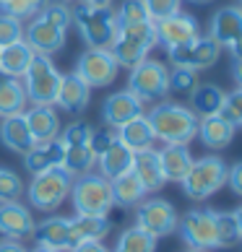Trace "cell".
Returning a JSON list of instances; mask_svg holds the SVG:
<instances>
[{
	"label": "cell",
	"instance_id": "836d02e7",
	"mask_svg": "<svg viewBox=\"0 0 242 252\" xmlns=\"http://www.w3.org/2000/svg\"><path fill=\"white\" fill-rule=\"evenodd\" d=\"M112 252H156V237L138 226H130L117 237Z\"/></svg>",
	"mask_w": 242,
	"mask_h": 252
},
{
	"label": "cell",
	"instance_id": "4dcf8cb0",
	"mask_svg": "<svg viewBox=\"0 0 242 252\" xmlns=\"http://www.w3.org/2000/svg\"><path fill=\"white\" fill-rule=\"evenodd\" d=\"M26 109V91L24 83L13 76L0 73V117H11Z\"/></svg>",
	"mask_w": 242,
	"mask_h": 252
},
{
	"label": "cell",
	"instance_id": "8d00e7d4",
	"mask_svg": "<svg viewBox=\"0 0 242 252\" xmlns=\"http://www.w3.org/2000/svg\"><path fill=\"white\" fill-rule=\"evenodd\" d=\"M91 133H94V127H91L89 123H81V120H76V123H70L68 127H60L58 141H60L63 146H89Z\"/></svg>",
	"mask_w": 242,
	"mask_h": 252
},
{
	"label": "cell",
	"instance_id": "8992f818",
	"mask_svg": "<svg viewBox=\"0 0 242 252\" xmlns=\"http://www.w3.org/2000/svg\"><path fill=\"white\" fill-rule=\"evenodd\" d=\"M227 161L221 156H203L198 161H193L190 172L185 174L182 192L190 200H208L213 192H219L227 185Z\"/></svg>",
	"mask_w": 242,
	"mask_h": 252
},
{
	"label": "cell",
	"instance_id": "60d3db41",
	"mask_svg": "<svg viewBox=\"0 0 242 252\" xmlns=\"http://www.w3.org/2000/svg\"><path fill=\"white\" fill-rule=\"evenodd\" d=\"M143 5H146V13L148 18L156 24V21H164V18H170L180 11V5H182V0H143Z\"/></svg>",
	"mask_w": 242,
	"mask_h": 252
},
{
	"label": "cell",
	"instance_id": "bcb514c9",
	"mask_svg": "<svg viewBox=\"0 0 242 252\" xmlns=\"http://www.w3.org/2000/svg\"><path fill=\"white\" fill-rule=\"evenodd\" d=\"M68 252H109V250L102 245V239H86V242H76Z\"/></svg>",
	"mask_w": 242,
	"mask_h": 252
},
{
	"label": "cell",
	"instance_id": "e575fe53",
	"mask_svg": "<svg viewBox=\"0 0 242 252\" xmlns=\"http://www.w3.org/2000/svg\"><path fill=\"white\" fill-rule=\"evenodd\" d=\"M115 21H117V29H125V26H136V24L151 21V18L146 13L143 0H123V5L115 11Z\"/></svg>",
	"mask_w": 242,
	"mask_h": 252
},
{
	"label": "cell",
	"instance_id": "83f0119b",
	"mask_svg": "<svg viewBox=\"0 0 242 252\" xmlns=\"http://www.w3.org/2000/svg\"><path fill=\"white\" fill-rule=\"evenodd\" d=\"M109 188H112V203L120 208H136L141 200H146V188L141 185V180L133 172H125L109 180Z\"/></svg>",
	"mask_w": 242,
	"mask_h": 252
},
{
	"label": "cell",
	"instance_id": "ab89813d",
	"mask_svg": "<svg viewBox=\"0 0 242 252\" xmlns=\"http://www.w3.org/2000/svg\"><path fill=\"white\" fill-rule=\"evenodd\" d=\"M24 39V21H18L11 13H0V47H8L13 42Z\"/></svg>",
	"mask_w": 242,
	"mask_h": 252
},
{
	"label": "cell",
	"instance_id": "277c9868",
	"mask_svg": "<svg viewBox=\"0 0 242 252\" xmlns=\"http://www.w3.org/2000/svg\"><path fill=\"white\" fill-rule=\"evenodd\" d=\"M159 39H156V24L154 21H143L136 26H125V29H117V36L112 42V58L117 60L120 68H136L141 60L148 58Z\"/></svg>",
	"mask_w": 242,
	"mask_h": 252
},
{
	"label": "cell",
	"instance_id": "ba28073f",
	"mask_svg": "<svg viewBox=\"0 0 242 252\" xmlns=\"http://www.w3.org/2000/svg\"><path fill=\"white\" fill-rule=\"evenodd\" d=\"M24 91H26V101L32 104H55L58 99V91H60V78L63 73L52 65L50 58L44 55H34L32 65L26 68L24 73Z\"/></svg>",
	"mask_w": 242,
	"mask_h": 252
},
{
	"label": "cell",
	"instance_id": "4fadbf2b",
	"mask_svg": "<svg viewBox=\"0 0 242 252\" xmlns=\"http://www.w3.org/2000/svg\"><path fill=\"white\" fill-rule=\"evenodd\" d=\"M65 34L68 32L55 24L52 18H47L44 13L34 16L29 21V26H24V42L36 55H44V58H52V55H58L65 47Z\"/></svg>",
	"mask_w": 242,
	"mask_h": 252
},
{
	"label": "cell",
	"instance_id": "6f0895ef",
	"mask_svg": "<svg viewBox=\"0 0 242 252\" xmlns=\"http://www.w3.org/2000/svg\"><path fill=\"white\" fill-rule=\"evenodd\" d=\"M185 252H201V250H185Z\"/></svg>",
	"mask_w": 242,
	"mask_h": 252
},
{
	"label": "cell",
	"instance_id": "603a6c76",
	"mask_svg": "<svg viewBox=\"0 0 242 252\" xmlns=\"http://www.w3.org/2000/svg\"><path fill=\"white\" fill-rule=\"evenodd\" d=\"M60 164H63V143L58 138L50 143H34L29 151L24 154V166H26V172H32V174L55 169V166H60Z\"/></svg>",
	"mask_w": 242,
	"mask_h": 252
},
{
	"label": "cell",
	"instance_id": "484cf974",
	"mask_svg": "<svg viewBox=\"0 0 242 252\" xmlns=\"http://www.w3.org/2000/svg\"><path fill=\"white\" fill-rule=\"evenodd\" d=\"M130 172H133L138 180H141V185L146 188V192H156V190H162L164 185H167L164 172H162V164H159V156H156L154 148L136 154L133 169H130Z\"/></svg>",
	"mask_w": 242,
	"mask_h": 252
},
{
	"label": "cell",
	"instance_id": "9f6ffc18",
	"mask_svg": "<svg viewBox=\"0 0 242 252\" xmlns=\"http://www.w3.org/2000/svg\"><path fill=\"white\" fill-rule=\"evenodd\" d=\"M5 3H8V0H0V8H3V5H5Z\"/></svg>",
	"mask_w": 242,
	"mask_h": 252
},
{
	"label": "cell",
	"instance_id": "c3c4849f",
	"mask_svg": "<svg viewBox=\"0 0 242 252\" xmlns=\"http://www.w3.org/2000/svg\"><path fill=\"white\" fill-rule=\"evenodd\" d=\"M229 52H232V60H242V34L229 44Z\"/></svg>",
	"mask_w": 242,
	"mask_h": 252
},
{
	"label": "cell",
	"instance_id": "1f68e13d",
	"mask_svg": "<svg viewBox=\"0 0 242 252\" xmlns=\"http://www.w3.org/2000/svg\"><path fill=\"white\" fill-rule=\"evenodd\" d=\"M63 169L70 177H81L97 166V154L89 146H63Z\"/></svg>",
	"mask_w": 242,
	"mask_h": 252
},
{
	"label": "cell",
	"instance_id": "681fc988",
	"mask_svg": "<svg viewBox=\"0 0 242 252\" xmlns=\"http://www.w3.org/2000/svg\"><path fill=\"white\" fill-rule=\"evenodd\" d=\"M232 78H235V83L242 89V60H235V63H232Z\"/></svg>",
	"mask_w": 242,
	"mask_h": 252
},
{
	"label": "cell",
	"instance_id": "9a60e30c",
	"mask_svg": "<svg viewBox=\"0 0 242 252\" xmlns=\"http://www.w3.org/2000/svg\"><path fill=\"white\" fill-rule=\"evenodd\" d=\"M146 115L143 109V101L138 99L136 94H130V91H115V94H109L104 99V104H102V120L107 123V127H123L125 123H130V120L141 117Z\"/></svg>",
	"mask_w": 242,
	"mask_h": 252
},
{
	"label": "cell",
	"instance_id": "cb8c5ba5",
	"mask_svg": "<svg viewBox=\"0 0 242 252\" xmlns=\"http://www.w3.org/2000/svg\"><path fill=\"white\" fill-rule=\"evenodd\" d=\"M117 141L128 146L133 154H141V151H148V148H154L156 143V135L151 125H148L146 115L130 120V123H125L123 127H117Z\"/></svg>",
	"mask_w": 242,
	"mask_h": 252
},
{
	"label": "cell",
	"instance_id": "b9f144b4",
	"mask_svg": "<svg viewBox=\"0 0 242 252\" xmlns=\"http://www.w3.org/2000/svg\"><path fill=\"white\" fill-rule=\"evenodd\" d=\"M224 120H229L235 127L242 125V89H235L224 94V104H221V112H219Z\"/></svg>",
	"mask_w": 242,
	"mask_h": 252
},
{
	"label": "cell",
	"instance_id": "9c48e42d",
	"mask_svg": "<svg viewBox=\"0 0 242 252\" xmlns=\"http://www.w3.org/2000/svg\"><path fill=\"white\" fill-rule=\"evenodd\" d=\"M177 231L190 250H219L216 245V211L193 208L177 221Z\"/></svg>",
	"mask_w": 242,
	"mask_h": 252
},
{
	"label": "cell",
	"instance_id": "f546056e",
	"mask_svg": "<svg viewBox=\"0 0 242 252\" xmlns=\"http://www.w3.org/2000/svg\"><path fill=\"white\" fill-rule=\"evenodd\" d=\"M221 104H224V91L213 83H198L190 91V109L195 117H208V115H219Z\"/></svg>",
	"mask_w": 242,
	"mask_h": 252
},
{
	"label": "cell",
	"instance_id": "d4e9b609",
	"mask_svg": "<svg viewBox=\"0 0 242 252\" xmlns=\"http://www.w3.org/2000/svg\"><path fill=\"white\" fill-rule=\"evenodd\" d=\"M156 156H159V164H162L167 182H182L185 174L190 172L193 161H195L188 151V146H164L162 151H156Z\"/></svg>",
	"mask_w": 242,
	"mask_h": 252
},
{
	"label": "cell",
	"instance_id": "5b68a950",
	"mask_svg": "<svg viewBox=\"0 0 242 252\" xmlns=\"http://www.w3.org/2000/svg\"><path fill=\"white\" fill-rule=\"evenodd\" d=\"M70 185H73V177L63 166H55V169L34 174V180L26 188V198H29L32 208L42 211V213H52L68 200Z\"/></svg>",
	"mask_w": 242,
	"mask_h": 252
},
{
	"label": "cell",
	"instance_id": "d6a6232c",
	"mask_svg": "<svg viewBox=\"0 0 242 252\" xmlns=\"http://www.w3.org/2000/svg\"><path fill=\"white\" fill-rule=\"evenodd\" d=\"M70 234H73V245L86 242V239H102L109 234V219L107 216H73Z\"/></svg>",
	"mask_w": 242,
	"mask_h": 252
},
{
	"label": "cell",
	"instance_id": "7a4b0ae2",
	"mask_svg": "<svg viewBox=\"0 0 242 252\" xmlns=\"http://www.w3.org/2000/svg\"><path fill=\"white\" fill-rule=\"evenodd\" d=\"M73 26L78 29L86 50H109L117 36V21L112 8H91L86 3L70 11Z\"/></svg>",
	"mask_w": 242,
	"mask_h": 252
},
{
	"label": "cell",
	"instance_id": "e0dca14e",
	"mask_svg": "<svg viewBox=\"0 0 242 252\" xmlns=\"http://www.w3.org/2000/svg\"><path fill=\"white\" fill-rule=\"evenodd\" d=\"M34 231V219L26 205L18 200L0 203V234L5 239H21Z\"/></svg>",
	"mask_w": 242,
	"mask_h": 252
},
{
	"label": "cell",
	"instance_id": "680465c9",
	"mask_svg": "<svg viewBox=\"0 0 242 252\" xmlns=\"http://www.w3.org/2000/svg\"><path fill=\"white\" fill-rule=\"evenodd\" d=\"M240 3H242V0H240Z\"/></svg>",
	"mask_w": 242,
	"mask_h": 252
},
{
	"label": "cell",
	"instance_id": "db71d44e",
	"mask_svg": "<svg viewBox=\"0 0 242 252\" xmlns=\"http://www.w3.org/2000/svg\"><path fill=\"white\" fill-rule=\"evenodd\" d=\"M188 3H198V5H203V3H211V0H188Z\"/></svg>",
	"mask_w": 242,
	"mask_h": 252
},
{
	"label": "cell",
	"instance_id": "ee69618b",
	"mask_svg": "<svg viewBox=\"0 0 242 252\" xmlns=\"http://www.w3.org/2000/svg\"><path fill=\"white\" fill-rule=\"evenodd\" d=\"M115 141H117V130H112V127H107V130H94V133H91V141H89V148L99 156V154H104Z\"/></svg>",
	"mask_w": 242,
	"mask_h": 252
},
{
	"label": "cell",
	"instance_id": "f35d334b",
	"mask_svg": "<svg viewBox=\"0 0 242 252\" xmlns=\"http://www.w3.org/2000/svg\"><path fill=\"white\" fill-rule=\"evenodd\" d=\"M24 195V182L21 177L11 169H3L0 166V203H11L18 200Z\"/></svg>",
	"mask_w": 242,
	"mask_h": 252
},
{
	"label": "cell",
	"instance_id": "44dd1931",
	"mask_svg": "<svg viewBox=\"0 0 242 252\" xmlns=\"http://www.w3.org/2000/svg\"><path fill=\"white\" fill-rule=\"evenodd\" d=\"M89 101H91V89L76 73H68V76L60 78V91H58V99H55V104L60 109L70 112V115H81L89 107Z\"/></svg>",
	"mask_w": 242,
	"mask_h": 252
},
{
	"label": "cell",
	"instance_id": "6da1fadb",
	"mask_svg": "<svg viewBox=\"0 0 242 252\" xmlns=\"http://www.w3.org/2000/svg\"><path fill=\"white\" fill-rule=\"evenodd\" d=\"M146 120L156 141H162L164 146H188L198 133V117L193 115V109L172 101H156L148 109Z\"/></svg>",
	"mask_w": 242,
	"mask_h": 252
},
{
	"label": "cell",
	"instance_id": "7bdbcfd3",
	"mask_svg": "<svg viewBox=\"0 0 242 252\" xmlns=\"http://www.w3.org/2000/svg\"><path fill=\"white\" fill-rule=\"evenodd\" d=\"M198 86V70L174 68L170 73V91H193Z\"/></svg>",
	"mask_w": 242,
	"mask_h": 252
},
{
	"label": "cell",
	"instance_id": "7c38bea8",
	"mask_svg": "<svg viewBox=\"0 0 242 252\" xmlns=\"http://www.w3.org/2000/svg\"><path fill=\"white\" fill-rule=\"evenodd\" d=\"M170 63L174 68H190V70H206L221 58V44L213 36H198L188 44L167 50Z\"/></svg>",
	"mask_w": 242,
	"mask_h": 252
},
{
	"label": "cell",
	"instance_id": "f6af8a7d",
	"mask_svg": "<svg viewBox=\"0 0 242 252\" xmlns=\"http://www.w3.org/2000/svg\"><path fill=\"white\" fill-rule=\"evenodd\" d=\"M227 185H229V190H232V192L242 198V161L232 164L229 169H227Z\"/></svg>",
	"mask_w": 242,
	"mask_h": 252
},
{
	"label": "cell",
	"instance_id": "f5cc1de1",
	"mask_svg": "<svg viewBox=\"0 0 242 252\" xmlns=\"http://www.w3.org/2000/svg\"><path fill=\"white\" fill-rule=\"evenodd\" d=\"M29 252H60V250H50V247H42V245H36L34 250H29Z\"/></svg>",
	"mask_w": 242,
	"mask_h": 252
},
{
	"label": "cell",
	"instance_id": "d6986e66",
	"mask_svg": "<svg viewBox=\"0 0 242 252\" xmlns=\"http://www.w3.org/2000/svg\"><path fill=\"white\" fill-rule=\"evenodd\" d=\"M26 115V123H29L32 138L34 143H50L60 135V117L50 104H32Z\"/></svg>",
	"mask_w": 242,
	"mask_h": 252
},
{
	"label": "cell",
	"instance_id": "5bb4252c",
	"mask_svg": "<svg viewBox=\"0 0 242 252\" xmlns=\"http://www.w3.org/2000/svg\"><path fill=\"white\" fill-rule=\"evenodd\" d=\"M198 36H201L198 21H195V16H190V13L177 11L174 16L164 18V21H156V39H159V44H164L167 50L188 44L193 39H198Z\"/></svg>",
	"mask_w": 242,
	"mask_h": 252
},
{
	"label": "cell",
	"instance_id": "11a10c76",
	"mask_svg": "<svg viewBox=\"0 0 242 252\" xmlns=\"http://www.w3.org/2000/svg\"><path fill=\"white\" fill-rule=\"evenodd\" d=\"M55 3H65V5H68V3H73V0H55Z\"/></svg>",
	"mask_w": 242,
	"mask_h": 252
},
{
	"label": "cell",
	"instance_id": "7dc6e473",
	"mask_svg": "<svg viewBox=\"0 0 242 252\" xmlns=\"http://www.w3.org/2000/svg\"><path fill=\"white\" fill-rule=\"evenodd\" d=\"M0 252H29V250L18 245V239H0Z\"/></svg>",
	"mask_w": 242,
	"mask_h": 252
},
{
	"label": "cell",
	"instance_id": "816d5d0a",
	"mask_svg": "<svg viewBox=\"0 0 242 252\" xmlns=\"http://www.w3.org/2000/svg\"><path fill=\"white\" fill-rule=\"evenodd\" d=\"M232 213H235V221H237V231H240V239H242V205H240L237 211H232Z\"/></svg>",
	"mask_w": 242,
	"mask_h": 252
},
{
	"label": "cell",
	"instance_id": "ffe728a7",
	"mask_svg": "<svg viewBox=\"0 0 242 252\" xmlns=\"http://www.w3.org/2000/svg\"><path fill=\"white\" fill-rule=\"evenodd\" d=\"M0 143H3L8 151L21 154V156L34 146V138H32V130H29V123H26L24 112L3 117V123H0Z\"/></svg>",
	"mask_w": 242,
	"mask_h": 252
},
{
	"label": "cell",
	"instance_id": "7402d4cb",
	"mask_svg": "<svg viewBox=\"0 0 242 252\" xmlns=\"http://www.w3.org/2000/svg\"><path fill=\"white\" fill-rule=\"evenodd\" d=\"M242 34V8L240 5H224L211 16L208 36H213L221 47H229Z\"/></svg>",
	"mask_w": 242,
	"mask_h": 252
},
{
	"label": "cell",
	"instance_id": "f907efd6",
	"mask_svg": "<svg viewBox=\"0 0 242 252\" xmlns=\"http://www.w3.org/2000/svg\"><path fill=\"white\" fill-rule=\"evenodd\" d=\"M81 3H86L91 8H109V5H112V0H81Z\"/></svg>",
	"mask_w": 242,
	"mask_h": 252
},
{
	"label": "cell",
	"instance_id": "52a82bcc",
	"mask_svg": "<svg viewBox=\"0 0 242 252\" xmlns=\"http://www.w3.org/2000/svg\"><path fill=\"white\" fill-rule=\"evenodd\" d=\"M128 91L136 94L143 104L164 101V96L170 94V68L159 60H151V58L141 60L136 68H130Z\"/></svg>",
	"mask_w": 242,
	"mask_h": 252
},
{
	"label": "cell",
	"instance_id": "30bf717a",
	"mask_svg": "<svg viewBox=\"0 0 242 252\" xmlns=\"http://www.w3.org/2000/svg\"><path fill=\"white\" fill-rule=\"evenodd\" d=\"M76 76L86 83L89 89H104L109 83H115L120 65L112 58L109 50H86L81 52V58L76 60Z\"/></svg>",
	"mask_w": 242,
	"mask_h": 252
},
{
	"label": "cell",
	"instance_id": "2e32d148",
	"mask_svg": "<svg viewBox=\"0 0 242 252\" xmlns=\"http://www.w3.org/2000/svg\"><path fill=\"white\" fill-rule=\"evenodd\" d=\"M34 239L36 245L50 247V250H70L73 247V234H70V219L63 216H47L42 223H34Z\"/></svg>",
	"mask_w": 242,
	"mask_h": 252
},
{
	"label": "cell",
	"instance_id": "74e56055",
	"mask_svg": "<svg viewBox=\"0 0 242 252\" xmlns=\"http://www.w3.org/2000/svg\"><path fill=\"white\" fill-rule=\"evenodd\" d=\"M47 5V0H8L0 11L16 16L18 21H32L34 16L42 13V8Z\"/></svg>",
	"mask_w": 242,
	"mask_h": 252
},
{
	"label": "cell",
	"instance_id": "d590c367",
	"mask_svg": "<svg viewBox=\"0 0 242 252\" xmlns=\"http://www.w3.org/2000/svg\"><path fill=\"white\" fill-rule=\"evenodd\" d=\"M240 242V231H237V221L235 213L227 211H216V245L221 247H235Z\"/></svg>",
	"mask_w": 242,
	"mask_h": 252
},
{
	"label": "cell",
	"instance_id": "ac0fdd59",
	"mask_svg": "<svg viewBox=\"0 0 242 252\" xmlns=\"http://www.w3.org/2000/svg\"><path fill=\"white\" fill-rule=\"evenodd\" d=\"M237 127L224 120L221 115H208V117H198V133L195 138H201V143L211 148V151H221L235 141Z\"/></svg>",
	"mask_w": 242,
	"mask_h": 252
},
{
	"label": "cell",
	"instance_id": "3957f363",
	"mask_svg": "<svg viewBox=\"0 0 242 252\" xmlns=\"http://www.w3.org/2000/svg\"><path fill=\"white\" fill-rule=\"evenodd\" d=\"M70 203L76 216H107L115 208L109 180L102 177L99 172H86L81 177H73Z\"/></svg>",
	"mask_w": 242,
	"mask_h": 252
},
{
	"label": "cell",
	"instance_id": "8fae6325",
	"mask_svg": "<svg viewBox=\"0 0 242 252\" xmlns=\"http://www.w3.org/2000/svg\"><path fill=\"white\" fill-rule=\"evenodd\" d=\"M177 211L174 205L164 198H148L138 203L136 211V226L154 234L156 239L159 237H170L172 231H177Z\"/></svg>",
	"mask_w": 242,
	"mask_h": 252
},
{
	"label": "cell",
	"instance_id": "4316f807",
	"mask_svg": "<svg viewBox=\"0 0 242 252\" xmlns=\"http://www.w3.org/2000/svg\"><path fill=\"white\" fill-rule=\"evenodd\" d=\"M133 158H136V154L130 151L128 146H123L120 141H115L104 154L97 156L99 174L107 177V180H115V177H120V174H125V172L133 169Z\"/></svg>",
	"mask_w": 242,
	"mask_h": 252
},
{
	"label": "cell",
	"instance_id": "f1b7e54d",
	"mask_svg": "<svg viewBox=\"0 0 242 252\" xmlns=\"http://www.w3.org/2000/svg\"><path fill=\"white\" fill-rule=\"evenodd\" d=\"M34 55H36V52H34L24 39L8 44V47H0V73H3V76L21 78L24 73H26V68L32 65Z\"/></svg>",
	"mask_w": 242,
	"mask_h": 252
}]
</instances>
